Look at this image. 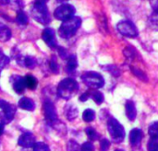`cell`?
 Masks as SVG:
<instances>
[{
  "label": "cell",
  "mask_w": 158,
  "mask_h": 151,
  "mask_svg": "<svg viewBox=\"0 0 158 151\" xmlns=\"http://www.w3.org/2000/svg\"><path fill=\"white\" fill-rule=\"evenodd\" d=\"M115 151H124V150H122V149H116Z\"/></svg>",
  "instance_id": "obj_44"
},
{
  "label": "cell",
  "mask_w": 158,
  "mask_h": 151,
  "mask_svg": "<svg viewBox=\"0 0 158 151\" xmlns=\"http://www.w3.org/2000/svg\"><path fill=\"white\" fill-rule=\"evenodd\" d=\"M107 130L108 133L112 138V140L119 144L121 143L125 138V130L122 125L119 124V122L115 118H109L107 121Z\"/></svg>",
  "instance_id": "obj_4"
},
{
  "label": "cell",
  "mask_w": 158,
  "mask_h": 151,
  "mask_svg": "<svg viewBox=\"0 0 158 151\" xmlns=\"http://www.w3.org/2000/svg\"><path fill=\"white\" fill-rule=\"evenodd\" d=\"M124 54L128 59H133L135 56V51L132 47L128 46L125 50H124Z\"/></svg>",
  "instance_id": "obj_32"
},
{
  "label": "cell",
  "mask_w": 158,
  "mask_h": 151,
  "mask_svg": "<svg viewBox=\"0 0 158 151\" xmlns=\"http://www.w3.org/2000/svg\"><path fill=\"white\" fill-rule=\"evenodd\" d=\"M89 93H90V98H92L96 104L100 105L103 103L105 97L102 92L98 90H89Z\"/></svg>",
  "instance_id": "obj_19"
},
{
  "label": "cell",
  "mask_w": 158,
  "mask_h": 151,
  "mask_svg": "<svg viewBox=\"0 0 158 151\" xmlns=\"http://www.w3.org/2000/svg\"><path fill=\"white\" fill-rule=\"evenodd\" d=\"M43 109H44V117H45L46 121L48 123H50V125L57 120L56 110V107H55L53 101H51L50 100L46 99L44 101V104H43Z\"/></svg>",
  "instance_id": "obj_8"
},
{
  "label": "cell",
  "mask_w": 158,
  "mask_h": 151,
  "mask_svg": "<svg viewBox=\"0 0 158 151\" xmlns=\"http://www.w3.org/2000/svg\"><path fill=\"white\" fill-rule=\"evenodd\" d=\"M81 151H94V147L90 142H85L81 146Z\"/></svg>",
  "instance_id": "obj_36"
},
{
  "label": "cell",
  "mask_w": 158,
  "mask_h": 151,
  "mask_svg": "<svg viewBox=\"0 0 158 151\" xmlns=\"http://www.w3.org/2000/svg\"><path fill=\"white\" fill-rule=\"evenodd\" d=\"M51 125L54 127V129L57 132L58 135H60V136L66 135V133H67V126L60 120L57 119L56 121H55L54 123H52Z\"/></svg>",
  "instance_id": "obj_18"
},
{
  "label": "cell",
  "mask_w": 158,
  "mask_h": 151,
  "mask_svg": "<svg viewBox=\"0 0 158 151\" xmlns=\"http://www.w3.org/2000/svg\"><path fill=\"white\" fill-rule=\"evenodd\" d=\"M15 4L19 7V8H23L25 6V3L23 0H15Z\"/></svg>",
  "instance_id": "obj_39"
},
{
  "label": "cell",
  "mask_w": 158,
  "mask_h": 151,
  "mask_svg": "<svg viewBox=\"0 0 158 151\" xmlns=\"http://www.w3.org/2000/svg\"><path fill=\"white\" fill-rule=\"evenodd\" d=\"M33 151H50V149L44 142H36L33 146Z\"/></svg>",
  "instance_id": "obj_30"
},
{
  "label": "cell",
  "mask_w": 158,
  "mask_h": 151,
  "mask_svg": "<svg viewBox=\"0 0 158 151\" xmlns=\"http://www.w3.org/2000/svg\"><path fill=\"white\" fill-rule=\"evenodd\" d=\"M9 61H10L9 57H7V56L5 55V54L1 55V56H0V69H3V68H5L6 66H8Z\"/></svg>",
  "instance_id": "obj_34"
},
{
  "label": "cell",
  "mask_w": 158,
  "mask_h": 151,
  "mask_svg": "<svg viewBox=\"0 0 158 151\" xmlns=\"http://www.w3.org/2000/svg\"><path fill=\"white\" fill-rule=\"evenodd\" d=\"M42 39L51 49H56L57 47L56 33L52 28H45L42 32Z\"/></svg>",
  "instance_id": "obj_9"
},
{
  "label": "cell",
  "mask_w": 158,
  "mask_h": 151,
  "mask_svg": "<svg viewBox=\"0 0 158 151\" xmlns=\"http://www.w3.org/2000/svg\"><path fill=\"white\" fill-rule=\"evenodd\" d=\"M125 109H126V115H127L128 119L130 121L133 122L137 116V110H136L135 103L132 101H127Z\"/></svg>",
  "instance_id": "obj_13"
},
{
  "label": "cell",
  "mask_w": 158,
  "mask_h": 151,
  "mask_svg": "<svg viewBox=\"0 0 158 151\" xmlns=\"http://www.w3.org/2000/svg\"><path fill=\"white\" fill-rule=\"evenodd\" d=\"M85 133H86L87 137H89V139H90V140H92V141L98 140V139H99V137H100L99 134H98V133L96 132V130H95V129H94L93 127H86V129H85Z\"/></svg>",
  "instance_id": "obj_25"
},
{
  "label": "cell",
  "mask_w": 158,
  "mask_h": 151,
  "mask_svg": "<svg viewBox=\"0 0 158 151\" xmlns=\"http://www.w3.org/2000/svg\"><path fill=\"white\" fill-rule=\"evenodd\" d=\"M37 66V59L33 56H24V63H23V66L30 68V69H33L35 66Z\"/></svg>",
  "instance_id": "obj_22"
},
{
  "label": "cell",
  "mask_w": 158,
  "mask_h": 151,
  "mask_svg": "<svg viewBox=\"0 0 158 151\" xmlns=\"http://www.w3.org/2000/svg\"><path fill=\"white\" fill-rule=\"evenodd\" d=\"M24 80H25V85H26V87L28 89H36L38 81H37V79L32 75H27L24 77Z\"/></svg>",
  "instance_id": "obj_21"
},
{
  "label": "cell",
  "mask_w": 158,
  "mask_h": 151,
  "mask_svg": "<svg viewBox=\"0 0 158 151\" xmlns=\"http://www.w3.org/2000/svg\"><path fill=\"white\" fill-rule=\"evenodd\" d=\"M10 3V0H0V5L1 6H6Z\"/></svg>",
  "instance_id": "obj_40"
},
{
  "label": "cell",
  "mask_w": 158,
  "mask_h": 151,
  "mask_svg": "<svg viewBox=\"0 0 158 151\" xmlns=\"http://www.w3.org/2000/svg\"><path fill=\"white\" fill-rule=\"evenodd\" d=\"M117 29L118 32L128 38H135L138 36V30L133 22L131 20H121L118 23Z\"/></svg>",
  "instance_id": "obj_7"
},
{
  "label": "cell",
  "mask_w": 158,
  "mask_h": 151,
  "mask_svg": "<svg viewBox=\"0 0 158 151\" xmlns=\"http://www.w3.org/2000/svg\"><path fill=\"white\" fill-rule=\"evenodd\" d=\"M95 118V112L92 109H87L82 113V119L84 122L90 123L93 122Z\"/></svg>",
  "instance_id": "obj_24"
},
{
  "label": "cell",
  "mask_w": 158,
  "mask_h": 151,
  "mask_svg": "<svg viewBox=\"0 0 158 151\" xmlns=\"http://www.w3.org/2000/svg\"><path fill=\"white\" fill-rule=\"evenodd\" d=\"M81 77L82 82L86 86H88L89 88L94 89H101L105 85L104 77H102V75H100L97 72L88 71V72L83 73Z\"/></svg>",
  "instance_id": "obj_5"
},
{
  "label": "cell",
  "mask_w": 158,
  "mask_h": 151,
  "mask_svg": "<svg viewBox=\"0 0 158 151\" xmlns=\"http://www.w3.org/2000/svg\"><path fill=\"white\" fill-rule=\"evenodd\" d=\"M148 151H158V139H150L147 145Z\"/></svg>",
  "instance_id": "obj_31"
},
{
  "label": "cell",
  "mask_w": 158,
  "mask_h": 151,
  "mask_svg": "<svg viewBox=\"0 0 158 151\" xmlns=\"http://www.w3.org/2000/svg\"><path fill=\"white\" fill-rule=\"evenodd\" d=\"M78 67V60L77 56L75 54H70L67 59V66H66V71L69 74H73Z\"/></svg>",
  "instance_id": "obj_15"
},
{
  "label": "cell",
  "mask_w": 158,
  "mask_h": 151,
  "mask_svg": "<svg viewBox=\"0 0 158 151\" xmlns=\"http://www.w3.org/2000/svg\"><path fill=\"white\" fill-rule=\"evenodd\" d=\"M78 90H79L78 82L72 77H67L59 82L56 92L60 98L64 100H69L77 93Z\"/></svg>",
  "instance_id": "obj_1"
},
{
  "label": "cell",
  "mask_w": 158,
  "mask_h": 151,
  "mask_svg": "<svg viewBox=\"0 0 158 151\" xmlns=\"http://www.w3.org/2000/svg\"><path fill=\"white\" fill-rule=\"evenodd\" d=\"M57 51H58L59 56H60L62 59H68V57L69 56V55L68 54V51H67L64 47L57 46Z\"/></svg>",
  "instance_id": "obj_35"
},
{
  "label": "cell",
  "mask_w": 158,
  "mask_h": 151,
  "mask_svg": "<svg viewBox=\"0 0 158 151\" xmlns=\"http://www.w3.org/2000/svg\"><path fill=\"white\" fill-rule=\"evenodd\" d=\"M81 25V18L80 17H73L66 21H63V23L60 25L58 29L59 36L63 39H69L80 29Z\"/></svg>",
  "instance_id": "obj_2"
},
{
  "label": "cell",
  "mask_w": 158,
  "mask_h": 151,
  "mask_svg": "<svg viewBox=\"0 0 158 151\" xmlns=\"http://www.w3.org/2000/svg\"><path fill=\"white\" fill-rule=\"evenodd\" d=\"M89 98H90V93H89V90H88V91H86L85 93H83V94H81L80 96V101L83 102V101H86Z\"/></svg>",
  "instance_id": "obj_37"
},
{
  "label": "cell",
  "mask_w": 158,
  "mask_h": 151,
  "mask_svg": "<svg viewBox=\"0 0 158 151\" xmlns=\"http://www.w3.org/2000/svg\"><path fill=\"white\" fill-rule=\"evenodd\" d=\"M131 72L133 73V75L135 76V77H137L138 78H140L142 81H145V82H147L148 81V77H147V76H146V74H144V72H143L141 69H139V68H135V67H131Z\"/></svg>",
  "instance_id": "obj_26"
},
{
  "label": "cell",
  "mask_w": 158,
  "mask_h": 151,
  "mask_svg": "<svg viewBox=\"0 0 158 151\" xmlns=\"http://www.w3.org/2000/svg\"><path fill=\"white\" fill-rule=\"evenodd\" d=\"M10 81L12 83L13 89L16 93L22 94L24 92L25 88H26L24 77H22L20 76H12L10 78Z\"/></svg>",
  "instance_id": "obj_11"
},
{
  "label": "cell",
  "mask_w": 158,
  "mask_h": 151,
  "mask_svg": "<svg viewBox=\"0 0 158 151\" xmlns=\"http://www.w3.org/2000/svg\"><path fill=\"white\" fill-rule=\"evenodd\" d=\"M11 35L12 33H11L10 29L5 24L0 22V42H5L9 41L11 38Z\"/></svg>",
  "instance_id": "obj_17"
},
{
  "label": "cell",
  "mask_w": 158,
  "mask_h": 151,
  "mask_svg": "<svg viewBox=\"0 0 158 151\" xmlns=\"http://www.w3.org/2000/svg\"><path fill=\"white\" fill-rule=\"evenodd\" d=\"M130 143L132 147H138L141 145L143 139V131L139 128H134L130 132Z\"/></svg>",
  "instance_id": "obj_12"
},
{
  "label": "cell",
  "mask_w": 158,
  "mask_h": 151,
  "mask_svg": "<svg viewBox=\"0 0 158 151\" xmlns=\"http://www.w3.org/2000/svg\"><path fill=\"white\" fill-rule=\"evenodd\" d=\"M76 12L75 7L70 4H62L61 6H57L54 11V17L61 21H66L74 17Z\"/></svg>",
  "instance_id": "obj_6"
},
{
  "label": "cell",
  "mask_w": 158,
  "mask_h": 151,
  "mask_svg": "<svg viewBox=\"0 0 158 151\" xmlns=\"http://www.w3.org/2000/svg\"><path fill=\"white\" fill-rule=\"evenodd\" d=\"M58 3H62V4H66V2H68L69 0H56Z\"/></svg>",
  "instance_id": "obj_43"
},
{
  "label": "cell",
  "mask_w": 158,
  "mask_h": 151,
  "mask_svg": "<svg viewBox=\"0 0 158 151\" xmlns=\"http://www.w3.org/2000/svg\"><path fill=\"white\" fill-rule=\"evenodd\" d=\"M19 108L26 110V111H30V112H32L35 109L34 101L26 97H23L19 101Z\"/></svg>",
  "instance_id": "obj_16"
},
{
  "label": "cell",
  "mask_w": 158,
  "mask_h": 151,
  "mask_svg": "<svg viewBox=\"0 0 158 151\" xmlns=\"http://www.w3.org/2000/svg\"><path fill=\"white\" fill-rule=\"evenodd\" d=\"M16 21H17L18 24H19L21 26H24V25H27L28 24L29 18H28L27 14L23 10L19 9V10H18V13H17Z\"/></svg>",
  "instance_id": "obj_20"
},
{
  "label": "cell",
  "mask_w": 158,
  "mask_h": 151,
  "mask_svg": "<svg viewBox=\"0 0 158 151\" xmlns=\"http://www.w3.org/2000/svg\"><path fill=\"white\" fill-rule=\"evenodd\" d=\"M110 148V142L106 138H104L100 141V151H107Z\"/></svg>",
  "instance_id": "obj_33"
},
{
  "label": "cell",
  "mask_w": 158,
  "mask_h": 151,
  "mask_svg": "<svg viewBox=\"0 0 158 151\" xmlns=\"http://www.w3.org/2000/svg\"><path fill=\"white\" fill-rule=\"evenodd\" d=\"M151 6L153 7L155 12H158V0H150Z\"/></svg>",
  "instance_id": "obj_38"
},
{
  "label": "cell",
  "mask_w": 158,
  "mask_h": 151,
  "mask_svg": "<svg viewBox=\"0 0 158 151\" xmlns=\"http://www.w3.org/2000/svg\"><path fill=\"white\" fill-rule=\"evenodd\" d=\"M148 134L152 139H158V121L150 125L148 128Z\"/></svg>",
  "instance_id": "obj_23"
},
{
  "label": "cell",
  "mask_w": 158,
  "mask_h": 151,
  "mask_svg": "<svg viewBox=\"0 0 158 151\" xmlns=\"http://www.w3.org/2000/svg\"><path fill=\"white\" fill-rule=\"evenodd\" d=\"M64 113L69 121H73L74 119L78 117V114H79L78 108L74 104H67L65 106Z\"/></svg>",
  "instance_id": "obj_14"
},
{
  "label": "cell",
  "mask_w": 158,
  "mask_h": 151,
  "mask_svg": "<svg viewBox=\"0 0 158 151\" xmlns=\"http://www.w3.org/2000/svg\"><path fill=\"white\" fill-rule=\"evenodd\" d=\"M49 66H50V70L53 74H58L59 73V66L57 64V61H56V57L55 55H53L51 57V60H50V64H49Z\"/></svg>",
  "instance_id": "obj_27"
},
{
  "label": "cell",
  "mask_w": 158,
  "mask_h": 151,
  "mask_svg": "<svg viewBox=\"0 0 158 151\" xmlns=\"http://www.w3.org/2000/svg\"><path fill=\"white\" fill-rule=\"evenodd\" d=\"M31 16L33 18L34 20L43 25H47L51 21L50 14L45 4L34 3L31 9Z\"/></svg>",
  "instance_id": "obj_3"
},
{
  "label": "cell",
  "mask_w": 158,
  "mask_h": 151,
  "mask_svg": "<svg viewBox=\"0 0 158 151\" xmlns=\"http://www.w3.org/2000/svg\"><path fill=\"white\" fill-rule=\"evenodd\" d=\"M49 0H35L34 3H41V4H46V2H48Z\"/></svg>",
  "instance_id": "obj_41"
},
{
  "label": "cell",
  "mask_w": 158,
  "mask_h": 151,
  "mask_svg": "<svg viewBox=\"0 0 158 151\" xmlns=\"http://www.w3.org/2000/svg\"><path fill=\"white\" fill-rule=\"evenodd\" d=\"M3 133H4V125L0 123V135H2Z\"/></svg>",
  "instance_id": "obj_42"
},
{
  "label": "cell",
  "mask_w": 158,
  "mask_h": 151,
  "mask_svg": "<svg viewBox=\"0 0 158 151\" xmlns=\"http://www.w3.org/2000/svg\"><path fill=\"white\" fill-rule=\"evenodd\" d=\"M35 137L33 136V134L27 132L22 134L18 140V144L19 146L24 148V149H30V148H33V146L35 145Z\"/></svg>",
  "instance_id": "obj_10"
},
{
  "label": "cell",
  "mask_w": 158,
  "mask_h": 151,
  "mask_svg": "<svg viewBox=\"0 0 158 151\" xmlns=\"http://www.w3.org/2000/svg\"><path fill=\"white\" fill-rule=\"evenodd\" d=\"M103 68H104V70L108 71L109 73H111L114 77H119V75H120V71H119V69L116 66L108 65V66H103Z\"/></svg>",
  "instance_id": "obj_29"
},
{
  "label": "cell",
  "mask_w": 158,
  "mask_h": 151,
  "mask_svg": "<svg viewBox=\"0 0 158 151\" xmlns=\"http://www.w3.org/2000/svg\"><path fill=\"white\" fill-rule=\"evenodd\" d=\"M67 151H81V147L75 140L70 139L67 144Z\"/></svg>",
  "instance_id": "obj_28"
}]
</instances>
